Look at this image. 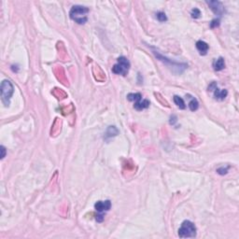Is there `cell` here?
<instances>
[{
  "label": "cell",
  "mask_w": 239,
  "mask_h": 239,
  "mask_svg": "<svg viewBox=\"0 0 239 239\" xmlns=\"http://www.w3.org/2000/svg\"><path fill=\"white\" fill-rule=\"evenodd\" d=\"M130 68V62L124 56H121L117 60V64L112 67V72L117 75L126 76Z\"/></svg>",
  "instance_id": "cell-4"
},
{
  "label": "cell",
  "mask_w": 239,
  "mask_h": 239,
  "mask_svg": "<svg viewBox=\"0 0 239 239\" xmlns=\"http://www.w3.org/2000/svg\"><path fill=\"white\" fill-rule=\"evenodd\" d=\"M149 106H150V101H149V100H147V99H142V100H140V101L134 103V108L136 110H143V109H145L149 108Z\"/></svg>",
  "instance_id": "cell-8"
},
{
  "label": "cell",
  "mask_w": 239,
  "mask_h": 239,
  "mask_svg": "<svg viewBox=\"0 0 239 239\" xmlns=\"http://www.w3.org/2000/svg\"><path fill=\"white\" fill-rule=\"evenodd\" d=\"M219 25H220V20H219V19L213 20V21L211 22V23H210V27H211V28H215V27H217V26H219Z\"/></svg>",
  "instance_id": "cell-16"
},
{
  "label": "cell",
  "mask_w": 239,
  "mask_h": 239,
  "mask_svg": "<svg viewBox=\"0 0 239 239\" xmlns=\"http://www.w3.org/2000/svg\"><path fill=\"white\" fill-rule=\"evenodd\" d=\"M127 98H128L129 101H134V103H136V102L142 100V95H141V93H139V92H136V93H129V94L127 95Z\"/></svg>",
  "instance_id": "cell-11"
},
{
  "label": "cell",
  "mask_w": 239,
  "mask_h": 239,
  "mask_svg": "<svg viewBox=\"0 0 239 239\" xmlns=\"http://www.w3.org/2000/svg\"><path fill=\"white\" fill-rule=\"evenodd\" d=\"M213 67L216 71H220L225 67V62L222 57H219L213 63Z\"/></svg>",
  "instance_id": "cell-10"
},
{
  "label": "cell",
  "mask_w": 239,
  "mask_h": 239,
  "mask_svg": "<svg viewBox=\"0 0 239 239\" xmlns=\"http://www.w3.org/2000/svg\"><path fill=\"white\" fill-rule=\"evenodd\" d=\"M207 4L210 7L212 11L219 16H221L224 12V8L221 2L220 1H207Z\"/></svg>",
  "instance_id": "cell-5"
},
{
  "label": "cell",
  "mask_w": 239,
  "mask_h": 239,
  "mask_svg": "<svg viewBox=\"0 0 239 239\" xmlns=\"http://www.w3.org/2000/svg\"><path fill=\"white\" fill-rule=\"evenodd\" d=\"M0 92H1V97H2V101L4 102V104L6 106L10 105V100L11 97L12 96L13 92H14V88L12 83L10 80H3L1 83V88H0Z\"/></svg>",
  "instance_id": "cell-3"
},
{
  "label": "cell",
  "mask_w": 239,
  "mask_h": 239,
  "mask_svg": "<svg viewBox=\"0 0 239 239\" xmlns=\"http://www.w3.org/2000/svg\"><path fill=\"white\" fill-rule=\"evenodd\" d=\"M96 220H97V221H102V220H104V216H103L102 214H100V215H98V216L96 217Z\"/></svg>",
  "instance_id": "cell-20"
},
{
  "label": "cell",
  "mask_w": 239,
  "mask_h": 239,
  "mask_svg": "<svg viewBox=\"0 0 239 239\" xmlns=\"http://www.w3.org/2000/svg\"><path fill=\"white\" fill-rule=\"evenodd\" d=\"M88 12H89V9L86 7L73 6L69 12V16L73 21H75L79 24H83L88 20V18H87Z\"/></svg>",
  "instance_id": "cell-1"
},
{
  "label": "cell",
  "mask_w": 239,
  "mask_h": 239,
  "mask_svg": "<svg viewBox=\"0 0 239 239\" xmlns=\"http://www.w3.org/2000/svg\"><path fill=\"white\" fill-rule=\"evenodd\" d=\"M178 236L181 238H190L196 236V227L190 220H184L178 229Z\"/></svg>",
  "instance_id": "cell-2"
},
{
  "label": "cell",
  "mask_w": 239,
  "mask_h": 239,
  "mask_svg": "<svg viewBox=\"0 0 239 239\" xmlns=\"http://www.w3.org/2000/svg\"><path fill=\"white\" fill-rule=\"evenodd\" d=\"M217 87H218L217 83H216V82H212V83L208 86V91H214Z\"/></svg>",
  "instance_id": "cell-18"
},
{
  "label": "cell",
  "mask_w": 239,
  "mask_h": 239,
  "mask_svg": "<svg viewBox=\"0 0 239 239\" xmlns=\"http://www.w3.org/2000/svg\"><path fill=\"white\" fill-rule=\"evenodd\" d=\"M156 17H157V19H158L160 22H165V21L167 20V17H166V15H165L164 12H158V13L156 14Z\"/></svg>",
  "instance_id": "cell-14"
},
{
  "label": "cell",
  "mask_w": 239,
  "mask_h": 239,
  "mask_svg": "<svg viewBox=\"0 0 239 239\" xmlns=\"http://www.w3.org/2000/svg\"><path fill=\"white\" fill-rule=\"evenodd\" d=\"M213 92H214V96H215V98L218 99V100H223V99L227 96V94H228L227 90H220L218 87H217Z\"/></svg>",
  "instance_id": "cell-9"
},
{
  "label": "cell",
  "mask_w": 239,
  "mask_h": 239,
  "mask_svg": "<svg viewBox=\"0 0 239 239\" xmlns=\"http://www.w3.org/2000/svg\"><path fill=\"white\" fill-rule=\"evenodd\" d=\"M174 102H175V104H176L180 109H184L186 108L183 99H182L181 97L177 96V95H175V96H174Z\"/></svg>",
  "instance_id": "cell-12"
},
{
  "label": "cell",
  "mask_w": 239,
  "mask_h": 239,
  "mask_svg": "<svg viewBox=\"0 0 239 239\" xmlns=\"http://www.w3.org/2000/svg\"><path fill=\"white\" fill-rule=\"evenodd\" d=\"M196 48H197V50H198V52L200 53L201 55H206L208 52L209 46L205 41L199 40V41L196 42Z\"/></svg>",
  "instance_id": "cell-7"
},
{
  "label": "cell",
  "mask_w": 239,
  "mask_h": 239,
  "mask_svg": "<svg viewBox=\"0 0 239 239\" xmlns=\"http://www.w3.org/2000/svg\"><path fill=\"white\" fill-rule=\"evenodd\" d=\"M111 207V203L109 200L107 201H98L97 203H95L94 208L99 213H103L105 211H109Z\"/></svg>",
  "instance_id": "cell-6"
},
{
  "label": "cell",
  "mask_w": 239,
  "mask_h": 239,
  "mask_svg": "<svg viewBox=\"0 0 239 239\" xmlns=\"http://www.w3.org/2000/svg\"><path fill=\"white\" fill-rule=\"evenodd\" d=\"M189 108H190V109L192 110V111H195V110L198 109V108H199V103H198V101H197L194 97H193L192 100L190 101V103H189Z\"/></svg>",
  "instance_id": "cell-13"
},
{
  "label": "cell",
  "mask_w": 239,
  "mask_h": 239,
  "mask_svg": "<svg viewBox=\"0 0 239 239\" xmlns=\"http://www.w3.org/2000/svg\"><path fill=\"white\" fill-rule=\"evenodd\" d=\"M217 172L220 174V175H225L227 172H228V167H220L219 169H217Z\"/></svg>",
  "instance_id": "cell-17"
},
{
  "label": "cell",
  "mask_w": 239,
  "mask_h": 239,
  "mask_svg": "<svg viewBox=\"0 0 239 239\" xmlns=\"http://www.w3.org/2000/svg\"><path fill=\"white\" fill-rule=\"evenodd\" d=\"M1 152H2L1 159H4V157H5V155H6V149L4 148V146H1Z\"/></svg>",
  "instance_id": "cell-19"
},
{
  "label": "cell",
  "mask_w": 239,
  "mask_h": 239,
  "mask_svg": "<svg viewBox=\"0 0 239 239\" xmlns=\"http://www.w3.org/2000/svg\"><path fill=\"white\" fill-rule=\"evenodd\" d=\"M192 17L193 18H194V19H198V18H200V16H201V11L198 10V9H194L193 11H192Z\"/></svg>",
  "instance_id": "cell-15"
}]
</instances>
